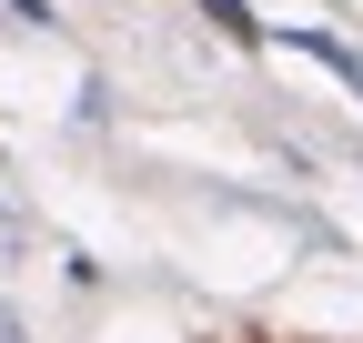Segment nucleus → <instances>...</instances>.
I'll use <instances>...</instances> for the list:
<instances>
[{
	"label": "nucleus",
	"mask_w": 363,
	"mask_h": 343,
	"mask_svg": "<svg viewBox=\"0 0 363 343\" xmlns=\"http://www.w3.org/2000/svg\"><path fill=\"white\" fill-rule=\"evenodd\" d=\"M0 21L11 30H61V0H0Z\"/></svg>",
	"instance_id": "f03ea898"
},
{
	"label": "nucleus",
	"mask_w": 363,
	"mask_h": 343,
	"mask_svg": "<svg viewBox=\"0 0 363 343\" xmlns=\"http://www.w3.org/2000/svg\"><path fill=\"white\" fill-rule=\"evenodd\" d=\"M353 101H363V81H353Z\"/></svg>",
	"instance_id": "20e7f679"
},
{
	"label": "nucleus",
	"mask_w": 363,
	"mask_h": 343,
	"mask_svg": "<svg viewBox=\"0 0 363 343\" xmlns=\"http://www.w3.org/2000/svg\"><path fill=\"white\" fill-rule=\"evenodd\" d=\"M0 343H30V323H21V313H11V303H0Z\"/></svg>",
	"instance_id": "7ed1b4c3"
},
{
	"label": "nucleus",
	"mask_w": 363,
	"mask_h": 343,
	"mask_svg": "<svg viewBox=\"0 0 363 343\" xmlns=\"http://www.w3.org/2000/svg\"><path fill=\"white\" fill-rule=\"evenodd\" d=\"M192 11L222 30V40H252V51H262V40H272V21H252V0H192Z\"/></svg>",
	"instance_id": "f257e3e1"
}]
</instances>
